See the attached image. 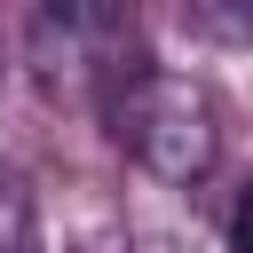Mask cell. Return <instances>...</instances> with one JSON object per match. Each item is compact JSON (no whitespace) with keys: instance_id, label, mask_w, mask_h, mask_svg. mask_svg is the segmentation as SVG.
Masks as SVG:
<instances>
[{"instance_id":"6da1fadb","label":"cell","mask_w":253,"mask_h":253,"mask_svg":"<svg viewBox=\"0 0 253 253\" xmlns=\"http://www.w3.org/2000/svg\"><path fill=\"white\" fill-rule=\"evenodd\" d=\"M119 142H126V158L150 174V182H166V190H198L206 174H213V158H221V126H213V103H206V87L198 79H182V71H134L126 87H119Z\"/></svg>"},{"instance_id":"7a4b0ae2","label":"cell","mask_w":253,"mask_h":253,"mask_svg":"<svg viewBox=\"0 0 253 253\" xmlns=\"http://www.w3.org/2000/svg\"><path fill=\"white\" fill-rule=\"evenodd\" d=\"M47 8H55L87 47H111V40L126 32V0H47Z\"/></svg>"},{"instance_id":"3957f363","label":"cell","mask_w":253,"mask_h":253,"mask_svg":"<svg viewBox=\"0 0 253 253\" xmlns=\"http://www.w3.org/2000/svg\"><path fill=\"white\" fill-rule=\"evenodd\" d=\"M190 24L221 47H253V0H190Z\"/></svg>"},{"instance_id":"277c9868","label":"cell","mask_w":253,"mask_h":253,"mask_svg":"<svg viewBox=\"0 0 253 253\" xmlns=\"http://www.w3.org/2000/svg\"><path fill=\"white\" fill-rule=\"evenodd\" d=\"M16 245H32V198H24V182L0 166V253H16Z\"/></svg>"},{"instance_id":"5b68a950","label":"cell","mask_w":253,"mask_h":253,"mask_svg":"<svg viewBox=\"0 0 253 253\" xmlns=\"http://www.w3.org/2000/svg\"><path fill=\"white\" fill-rule=\"evenodd\" d=\"M229 253H253V190H245L237 213H229Z\"/></svg>"},{"instance_id":"8992f818","label":"cell","mask_w":253,"mask_h":253,"mask_svg":"<svg viewBox=\"0 0 253 253\" xmlns=\"http://www.w3.org/2000/svg\"><path fill=\"white\" fill-rule=\"evenodd\" d=\"M16 253H32V245H16Z\"/></svg>"}]
</instances>
